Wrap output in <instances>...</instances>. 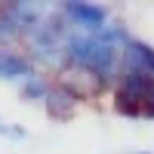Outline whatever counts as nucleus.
I'll return each mask as SVG.
<instances>
[{
    "instance_id": "obj_4",
    "label": "nucleus",
    "mask_w": 154,
    "mask_h": 154,
    "mask_svg": "<svg viewBox=\"0 0 154 154\" xmlns=\"http://www.w3.org/2000/svg\"><path fill=\"white\" fill-rule=\"evenodd\" d=\"M120 68L136 74H154V46H148L139 37H130L120 49Z\"/></svg>"
},
{
    "instance_id": "obj_10",
    "label": "nucleus",
    "mask_w": 154,
    "mask_h": 154,
    "mask_svg": "<svg viewBox=\"0 0 154 154\" xmlns=\"http://www.w3.org/2000/svg\"><path fill=\"white\" fill-rule=\"evenodd\" d=\"M0 136H9V139H25V130H22V126H16V123H12V126H0Z\"/></svg>"
},
{
    "instance_id": "obj_5",
    "label": "nucleus",
    "mask_w": 154,
    "mask_h": 154,
    "mask_svg": "<svg viewBox=\"0 0 154 154\" xmlns=\"http://www.w3.org/2000/svg\"><path fill=\"white\" fill-rule=\"evenodd\" d=\"M6 12V16L19 25V31L22 34H28V31H34L37 25H40L46 16H49V9H46V3H28V0H12V3H3L0 6Z\"/></svg>"
},
{
    "instance_id": "obj_11",
    "label": "nucleus",
    "mask_w": 154,
    "mask_h": 154,
    "mask_svg": "<svg viewBox=\"0 0 154 154\" xmlns=\"http://www.w3.org/2000/svg\"><path fill=\"white\" fill-rule=\"evenodd\" d=\"M139 154H148V151H139Z\"/></svg>"
},
{
    "instance_id": "obj_7",
    "label": "nucleus",
    "mask_w": 154,
    "mask_h": 154,
    "mask_svg": "<svg viewBox=\"0 0 154 154\" xmlns=\"http://www.w3.org/2000/svg\"><path fill=\"white\" fill-rule=\"evenodd\" d=\"M77 102H80V96L68 83H56L49 89V96H46V114L56 117V120H68L74 114V108H77Z\"/></svg>"
},
{
    "instance_id": "obj_6",
    "label": "nucleus",
    "mask_w": 154,
    "mask_h": 154,
    "mask_svg": "<svg viewBox=\"0 0 154 154\" xmlns=\"http://www.w3.org/2000/svg\"><path fill=\"white\" fill-rule=\"evenodd\" d=\"M31 74H34L31 56L12 46H0V80H28Z\"/></svg>"
},
{
    "instance_id": "obj_3",
    "label": "nucleus",
    "mask_w": 154,
    "mask_h": 154,
    "mask_svg": "<svg viewBox=\"0 0 154 154\" xmlns=\"http://www.w3.org/2000/svg\"><path fill=\"white\" fill-rule=\"evenodd\" d=\"M59 9H62V16L68 19L71 28H74V31H83V34H99V31L111 22L108 6H102V3H86V0H65Z\"/></svg>"
},
{
    "instance_id": "obj_2",
    "label": "nucleus",
    "mask_w": 154,
    "mask_h": 154,
    "mask_svg": "<svg viewBox=\"0 0 154 154\" xmlns=\"http://www.w3.org/2000/svg\"><path fill=\"white\" fill-rule=\"evenodd\" d=\"M114 105L120 114H130V117H154V74H117Z\"/></svg>"
},
{
    "instance_id": "obj_8",
    "label": "nucleus",
    "mask_w": 154,
    "mask_h": 154,
    "mask_svg": "<svg viewBox=\"0 0 154 154\" xmlns=\"http://www.w3.org/2000/svg\"><path fill=\"white\" fill-rule=\"evenodd\" d=\"M49 89H53V83H46V77L31 74L28 80H22V89H19V93H22L25 102H46Z\"/></svg>"
},
{
    "instance_id": "obj_12",
    "label": "nucleus",
    "mask_w": 154,
    "mask_h": 154,
    "mask_svg": "<svg viewBox=\"0 0 154 154\" xmlns=\"http://www.w3.org/2000/svg\"><path fill=\"white\" fill-rule=\"evenodd\" d=\"M0 126H3V123H0Z\"/></svg>"
},
{
    "instance_id": "obj_9",
    "label": "nucleus",
    "mask_w": 154,
    "mask_h": 154,
    "mask_svg": "<svg viewBox=\"0 0 154 154\" xmlns=\"http://www.w3.org/2000/svg\"><path fill=\"white\" fill-rule=\"evenodd\" d=\"M19 37H25V34L19 31V25L12 22L3 9H0V46H6V43H12V40H19Z\"/></svg>"
},
{
    "instance_id": "obj_1",
    "label": "nucleus",
    "mask_w": 154,
    "mask_h": 154,
    "mask_svg": "<svg viewBox=\"0 0 154 154\" xmlns=\"http://www.w3.org/2000/svg\"><path fill=\"white\" fill-rule=\"evenodd\" d=\"M65 62L74 68H80L83 74L96 77L99 86L111 83L117 77L120 68V49L111 46L108 40H102L99 34H83V31H71L65 37Z\"/></svg>"
}]
</instances>
